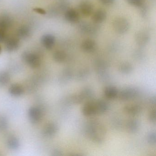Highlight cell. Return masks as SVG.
I'll use <instances>...</instances> for the list:
<instances>
[{
	"mask_svg": "<svg viewBox=\"0 0 156 156\" xmlns=\"http://www.w3.org/2000/svg\"><path fill=\"white\" fill-rule=\"evenodd\" d=\"M34 10L35 12H38V13H40L41 14H46V12L43 9H41V8H35L34 9Z\"/></svg>",
	"mask_w": 156,
	"mask_h": 156,
	"instance_id": "34",
	"label": "cell"
},
{
	"mask_svg": "<svg viewBox=\"0 0 156 156\" xmlns=\"http://www.w3.org/2000/svg\"><path fill=\"white\" fill-rule=\"evenodd\" d=\"M82 50L87 53L94 51L96 48V44L94 40L87 39L83 42L82 44Z\"/></svg>",
	"mask_w": 156,
	"mask_h": 156,
	"instance_id": "12",
	"label": "cell"
},
{
	"mask_svg": "<svg viewBox=\"0 0 156 156\" xmlns=\"http://www.w3.org/2000/svg\"><path fill=\"white\" fill-rule=\"evenodd\" d=\"M138 94L137 89L135 87H127L119 92L118 96L121 101H128L136 97Z\"/></svg>",
	"mask_w": 156,
	"mask_h": 156,
	"instance_id": "4",
	"label": "cell"
},
{
	"mask_svg": "<svg viewBox=\"0 0 156 156\" xmlns=\"http://www.w3.org/2000/svg\"><path fill=\"white\" fill-rule=\"evenodd\" d=\"M128 3L136 7H140L143 5L144 0H126Z\"/></svg>",
	"mask_w": 156,
	"mask_h": 156,
	"instance_id": "30",
	"label": "cell"
},
{
	"mask_svg": "<svg viewBox=\"0 0 156 156\" xmlns=\"http://www.w3.org/2000/svg\"><path fill=\"white\" fill-rule=\"evenodd\" d=\"M97 114L101 115L106 112L109 108V105L107 102L104 100L95 101Z\"/></svg>",
	"mask_w": 156,
	"mask_h": 156,
	"instance_id": "15",
	"label": "cell"
},
{
	"mask_svg": "<svg viewBox=\"0 0 156 156\" xmlns=\"http://www.w3.org/2000/svg\"><path fill=\"white\" fill-rule=\"evenodd\" d=\"M53 59L55 62L58 63H62L66 60V53L63 51H56L53 54Z\"/></svg>",
	"mask_w": 156,
	"mask_h": 156,
	"instance_id": "24",
	"label": "cell"
},
{
	"mask_svg": "<svg viewBox=\"0 0 156 156\" xmlns=\"http://www.w3.org/2000/svg\"><path fill=\"white\" fill-rule=\"evenodd\" d=\"M22 58L23 62L31 68H38L41 65L40 57L34 53L25 52L22 55Z\"/></svg>",
	"mask_w": 156,
	"mask_h": 156,
	"instance_id": "2",
	"label": "cell"
},
{
	"mask_svg": "<svg viewBox=\"0 0 156 156\" xmlns=\"http://www.w3.org/2000/svg\"><path fill=\"white\" fill-rule=\"evenodd\" d=\"M148 119L149 121L151 123H156V110L155 108L152 109L151 111L150 112L149 114L148 115Z\"/></svg>",
	"mask_w": 156,
	"mask_h": 156,
	"instance_id": "31",
	"label": "cell"
},
{
	"mask_svg": "<svg viewBox=\"0 0 156 156\" xmlns=\"http://www.w3.org/2000/svg\"><path fill=\"white\" fill-rule=\"evenodd\" d=\"M58 129L56 124L54 123H48L44 126L43 133L45 136L52 137L57 133Z\"/></svg>",
	"mask_w": 156,
	"mask_h": 156,
	"instance_id": "10",
	"label": "cell"
},
{
	"mask_svg": "<svg viewBox=\"0 0 156 156\" xmlns=\"http://www.w3.org/2000/svg\"><path fill=\"white\" fill-rule=\"evenodd\" d=\"M7 145L9 148L11 150L18 149L20 147V141L19 140L14 136H11L8 138Z\"/></svg>",
	"mask_w": 156,
	"mask_h": 156,
	"instance_id": "23",
	"label": "cell"
},
{
	"mask_svg": "<svg viewBox=\"0 0 156 156\" xmlns=\"http://www.w3.org/2000/svg\"><path fill=\"white\" fill-rule=\"evenodd\" d=\"M99 1L104 5H109L113 4L115 0H99Z\"/></svg>",
	"mask_w": 156,
	"mask_h": 156,
	"instance_id": "33",
	"label": "cell"
},
{
	"mask_svg": "<svg viewBox=\"0 0 156 156\" xmlns=\"http://www.w3.org/2000/svg\"><path fill=\"white\" fill-rule=\"evenodd\" d=\"M28 115L32 123L37 124L41 120L43 115L41 110L39 108L32 107L28 111Z\"/></svg>",
	"mask_w": 156,
	"mask_h": 156,
	"instance_id": "5",
	"label": "cell"
},
{
	"mask_svg": "<svg viewBox=\"0 0 156 156\" xmlns=\"http://www.w3.org/2000/svg\"><path fill=\"white\" fill-rule=\"evenodd\" d=\"M126 129L129 133H135L139 128V123L136 119H130L126 122Z\"/></svg>",
	"mask_w": 156,
	"mask_h": 156,
	"instance_id": "19",
	"label": "cell"
},
{
	"mask_svg": "<svg viewBox=\"0 0 156 156\" xmlns=\"http://www.w3.org/2000/svg\"><path fill=\"white\" fill-rule=\"evenodd\" d=\"M80 11L83 16L87 17L90 16L93 11V6L91 3L84 2L80 4L79 6Z\"/></svg>",
	"mask_w": 156,
	"mask_h": 156,
	"instance_id": "14",
	"label": "cell"
},
{
	"mask_svg": "<svg viewBox=\"0 0 156 156\" xmlns=\"http://www.w3.org/2000/svg\"><path fill=\"white\" fill-rule=\"evenodd\" d=\"M113 27L117 33L123 34L129 29V23L126 19L119 17L115 19L113 22Z\"/></svg>",
	"mask_w": 156,
	"mask_h": 156,
	"instance_id": "3",
	"label": "cell"
},
{
	"mask_svg": "<svg viewBox=\"0 0 156 156\" xmlns=\"http://www.w3.org/2000/svg\"><path fill=\"white\" fill-rule=\"evenodd\" d=\"M119 70L122 73L127 74L133 71V67L132 65L127 62H124L119 65Z\"/></svg>",
	"mask_w": 156,
	"mask_h": 156,
	"instance_id": "22",
	"label": "cell"
},
{
	"mask_svg": "<svg viewBox=\"0 0 156 156\" xmlns=\"http://www.w3.org/2000/svg\"><path fill=\"white\" fill-rule=\"evenodd\" d=\"M87 133L94 142L98 144L104 140L106 129L104 126L97 120H92L87 127Z\"/></svg>",
	"mask_w": 156,
	"mask_h": 156,
	"instance_id": "1",
	"label": "cell"
},
{
	"mask_svg": "<svg viewBox=\"0 0 156 156\" xmlns=\"http://www.w3.org/2000/svg\"><path fill=\"white\" fill-rule=\"evenodd\" d=\"M118 90L115 87L108 86L104 90V94L108 99H115L118 96Z\"/></svg>",
	"mask_w": 156,
	"mask_h": 156,
	"instance_id": "18",
	"label": "cell"
},
{
	"mask_svg": "<svg viewBox=\"0 0 156 156\" xmlns=\"http://www.w3.org/2000/svg\"><path fill=\"white\" fill-rule=\"evenodd\" d=\"M89 74V71L88 69H83L80 70L77 74V78L79 80H83L86 78Z\"/></svg>",
	"mask_w": 156,
	"mask_h": 156,
	"instance_id": "28",
	"label": "cell"
},
{
	"mask_svg": "<svg viewBox=\"0 0 156 156\" xmlns=\"http://www.w3.org/2000/svg\"><path fill=\"white\" fill-rule=\"evenodd\" d=\"M150 37L148 34L145 32L140 31L138 32L135 36V40L138 45L144 46L149 41Z\"/></svg>",
	"mask_w": 156,
	"mask_h": 156,
	"instance_id": "9",
	"label": "cell"
},
{
	"mask_svg": "<svg viewBox=\"0 0 156 156\" xmlns=\"http://www.w3.org/2000/svg\"><path fill=\"white\" fill-rule=\"evenodd\" d=\"M147 141L151 145H155L156 143V135L155 132L149 133L147 137Z\"/></svg>",
	"mask_w": 156,
	"mask_h": 156,
	"instance_id": "29",
	"label": "cell"
},
{
	"mask_svg": "<svg viewBox=\"0 0 156 156\" xmlns=\"http://www.w3.org/2000/svg\"><path fill=\"white\" fill-rule=\"evenodd\" d=\"M106 17L107 13L105 11L100 9L95 12L92 17V20L95 23H101L106 20Z\"/></svg>",
	"mask_w": 156,
	"mask_h": 156,
	"instance_id": "13",
	"label": "cell"
},
{
	"mask_svg": "<svg viewBox=\"0 0 156 156\" xmlns=\"http://www.w3.org/2000/svg\"><path fill=\"white\" fill-rule=\"evenodd\" d=\"M142 108L138 105H128L124 108V111L128 115H136L141 112Z\"/></svg>",
	"mask_w": 156,
	"mask_h": 156,
	"instance_id": "11",
	"label": "cell"
},
{
	"mask_svg": "<svg viewBox=\"0 0 156 156\" xmlns=\"http://www.w3.org/2000/svg\"><path fill=\"white\" fill-rule=\"evenodd\" d=\"M10 81V75L7 72H0V86H5Z\"/></svg>",
	"mask_w": 156,
	"mask_h": 156,
	"instance_id": "25",
	"label": "cell"
},
{
	"mask_svg": "<svg viewBox=\"0 0 156 156\" xmlns=\"http://www.w3.org/2000/svg\"><path fill=\"white\" fill-rule=\"evenodd\" d=\"M8 119L5 117L0 116V131H4L8 127Z\"/></svg>",
	"mask_w": 156,
	"mask_h": 156,
	"instance_id": "27",
	"label": "cell"
},
{
	"mask_svg": "<svg viewBox=\"0 0 156 156\" xmlns=\"http://www.w3.org/2000/svg\"><path fill=\"white\" fill-rule=\"evenodd\" d=\"M30 30L27 26H22L20 27L17 31V35L21 39H26L30 36Z\"/></svg>",
	"mask_w": 156,
	"mask_h": 156,
	"instance_id": "21",
	"label": "cell"
},
{
	"mask_svg": "<svg viewBox=\"0 0 156 156\" xmlns=\"http://www.w3.org/2000/svg\"><path fill=\"white\" fill-rule=\"evenodd\" d=\"M72 75L73 73L70 69H65L63 71L62 73V80L63 82H67L72 78Z\"/></svg>",
	"mask_w": 156,
	"mask_h": 156,
	"instance_id": "26",
	"label": "cell"
},
{
	"mask_svg": "<svg viewBox=\"0 0 156 156\" xmlns=\"http://www.w3.org/2000/svg\"><path fill=\"white\" fill-rule=\"evenodd\" d=\"M12 20L8 15H3L0 17V28L6 30L9 28L12 24Z\"/></svg>",
	"mask_w": 156,
	"mask_h": 156,
	"instance_id": "20",
	"label": "cell"
},
{
	"mask_svg": "<svg viewBox=\"0 0 156 156\" xmlns=\"http://www.w3.org/2000/svg\"><path fill=\"white\" fill-rule=\"evenodd\" d=\"M6 30L0 28V42H3L7 40Z\"/></svg>",
	"mask_w": 156,
	"mask_h": 156,
	"instance_id": "32",
	"label": "cell"
},
{
	"mask_svg": "<svg viewBox=\"0 0 156 156\" xmlns=\"http://www.w3.org/2000/svg\"><path fill=\"white\" fill-rule=\"evenodd\" d=\"M6 50L9 52L14 51L19 48L20 43L19 39L16 38L7 39L5 41Z\"/></svg>",
	"mask_w": 156,
	"mask_h": 156,
	"instance_id": "8",
	"label": "cell"
},
{
	"mask_svg": "<svg viewBox=\"0 0 156 156\" xmlns=\"http://www.w3.org/2000/svg\"><path fill=\"white\" fill-rule=\"evenodd\" d=\"M9 93L12 96L20 97L23 94L24 89L19 84H13L10 87Z\"/></svg>",
	"mask_w": 156,
	"mask_h": 156,
	"instance_id": "17",
	"label": "cell"
},
{
	"mask_svg": "<svg viewBox=\"0 0 156 156\" xmlns=\"http://www.w3.org/2000/svg\"><path fill=\"white\" fill-rule=\"evenodd\" d=\"M2 52V48L1 47V46H0V54Z\"/></svg>",
	"mask_w": 156,
	"mask_h": 156,
	"instance_id": "35",
	"label": "cell"
},
{
	"mask_svg": "<svg viewBox=\"0 0 156 156\" xmlns=\"http://www.w3.org/2000/svg\"><path fill=\"white\" fill-rule=\"evenodd\" d=\"M41 42L46 49L51 50L53 48L55 44V38L51 34H45L42 37Z\"/></svg>",
	"mask_w": 156,
	"mask_h": 156,
	"instance_id": "7",
	"label": "cell"
},
{
	"mask_svg": "<svg viewBox=\"0 0 156 156\" xmlns=\"http://www.w3.org/2000/svg\"><path fill=\"white\" fill-rule=\"evenodd\" d=\"M82 112L83 115L86 116H92L97 115L95 101L90 100L87 102L82 108Z\"/></svg>",
	"mask_w": 156,
	"mask_h": 156,
	"instance_id": "6",
	"label": "cell"
},
{
	"mask_svg": "<svg viewBox=\"0 0 156 156\" xmlns=\"http://www.w3.org/2000/svg\"><path fill=\"white\" fill-rule=\"evenodd\" d=\"M65 17L66 20L71 23L76 22L79 19V15L78 12L74 9L67 10L66 12Z\"/></svg>",
	"mask_w": 156,
	"mask_h": 156,
	"instance_id": "16",
	"label": "cell"
}]
</instances>
